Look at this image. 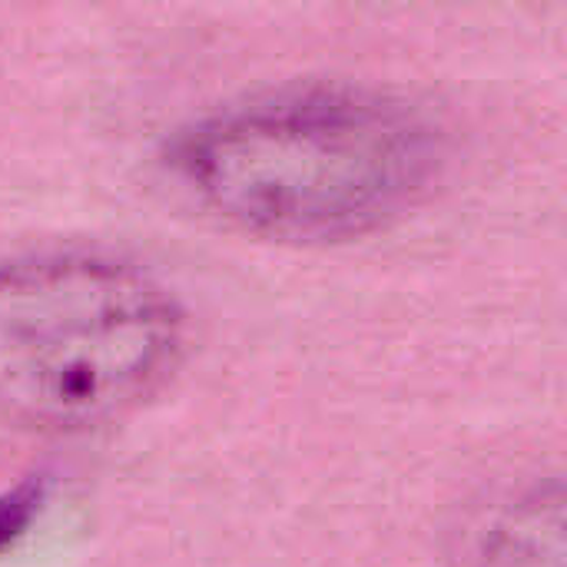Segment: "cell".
Instances as JSON below:
<instances>
[{
    "label": "cell",
    "mask_w": 567,
    "mask_h": 567,
    "mask_svg": "<svg viewBox=\"0 0 567 567\" xmlns=\"http://www.w3.org/2000/svg\"><path fill=\"white\" fill-rule=\"evenodd\" d=\"M445 136L405 96L306 86L223 106L176 136L169 169L223 223L279 243H346L405 216Z\"/></svg>",
    "instance_id": "obj_1"
},
{
    "label": "cell",
    "mask_w": 567,
    "mask_h": 567,
    "mask_svg": "<svg viewBox=\"0 0 567 567\" xmlns=\"http://www.w3.org/2000/svg\"><path fill=\"white\" fill-rule=\"evenodd\" d=\"M183 309L143 269L96 252L0 266V412L43 432L103 425L159 389Z\"/></svg>",
    "instance_id": "obj_2"
},
{
    "label": "cell",
    "mask_w": 567,
    "mask_h": 567,
    "mask_svg": "<svg viewBox=\"0 0 567 567\" xmlns=\"http://www.w3.org/2000/svg\"><path fill=\"white\" fill-rule=\"evenodd\" d=\"M561 488H535L502 508L478 538L475 567H565Z\"/></svg>",
    "instance_id": "obj_3"
},
{
    "label": "cell",
    "mask_w": 567,
    "mask_h": 567,
    "mask_svg": "<svg viewBox=\"0 0 567 567\" xmlns=\"http://www.w3.org/2000/svg\"><path fill=\"white\" fill-rule=\"evenodd\" d=\"M37 505L33 492H17L10 498H0V548H7L17 538V525L20 518H30Z\"/></svg>",
    "instance_id": "obj_4"
}]
</instances>
